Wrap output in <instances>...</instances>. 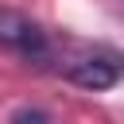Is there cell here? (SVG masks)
I'll list each match as a JSON object with an SVG mask.
<instances>
[{
    "instance_id": "obj_1",
    "label": "cell",
    "mask_w": 124,
    "mask_h": 124,
    "mask_svg": "<svg viewBox=\"0 0 124 124\" xmlns=\"http://www.w3.org/2000/svg\"><path fill=\"white\" fill-rule=\"evenodd\" d=\"M0 46L8 54H19L23 62H35V66L54 62V50H58L50 31L39 19H31L27 12L8 8V4H0Z\"/></svg>"
},
{
    "instance_id": "obj_2",
    "label": "cell",
    "mask_w": 124,
    "mask_h": 124,
    "mask_svg": "<svg viewBox=\"0 0 124 124\" xmlns=\"http://www.w3.org/2000/svg\"><path fill=\"white\" fill-rule=\"evenodd\" d=\"M58 70H62L66 81H74V85H81V89H93V93H105V89H112V85L120 81L116 58H108V54H101V50H81L78 58H62Z\"/></svg>"
},
{
    "instance_id": "obj_3",
    "label": "cell",
    "mask_w": 124,
    "mask_h": 124,
    "mask_svg": "<svg viewBox=\"0 0 124 124\" xmlns=\"http://www.w3.org/2000/svg\"><path fill=\"white\" fill-rule=\"evenodd\" d=\"M8 124H50V116H46L43 108H31V105H23V108H16V112L8 116Z\"/></svg>"
},
{
    "instance_id": "obj_4",
    "label": "cell",
    "mask_w": 124,
    "mask_h": 124,
    "mask_svg": "<svg viewBox=\"0 0 124 124\" xmlns=\"http://www.w3.org/2000/svg\"><path fill=\"white\" fill-rule=\"evenodd\" d=\"M116 66H120V74H124V58H116Z\"/></svg>"
}]
</instances>
